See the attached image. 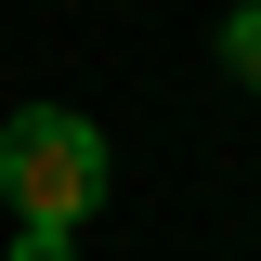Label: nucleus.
Wrapping results in <instances>:
<instances>
[{
    "label": "nucleus",
    "mask_w": 261,
    "mask_h": 261,
    "mask_svg": "<svg viewBox=\"0 0 261 261\" xmlns=\"http://www.w3.org/2000/svg\"><path fill=\"white\" fill-rule=\"evenodd\" d=\"M0 196H13L27 222L79 235L105 209V130L79 118V105H13V118H0Z\"/></svg>",
    "instance_id": "nucleus-1"
},
{
    "label": "nucleus",
    "mask_w": 261,
    "mask_h": 261,
    "mask_svg": "<svg viewBox=\"0 0 261 261\" xmlns=\"http://www.w3.org/2000/svg\"><path fill=\"white\" fill-rule=\"evenodd\" d=\"M222 65H235V79L261 92V0H248V13H222Z\"/></svg>",
    "instance_id": "nucleus-2"
},
{
    "label": "nucleus",
    "mask_w": 261,
    "mask_h": 261,
    "mask_svg": "<svg viewBox=\"0 0 261 261\" xmlns=\"http://www.w3.org/2000/svg\"><path fill=\"white\" fill-rule=\"evenodd\" d=\"M0 261H65V235H53V222H27V235H13Z\"/></svg>",
    "instance_id": "nucleus-3"
}]
</instances>
